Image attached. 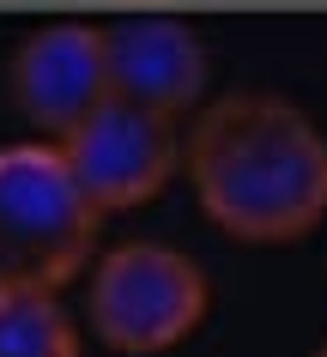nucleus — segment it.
<instances>
[{
    "mask_svg": "<svg viewBox=\"0 0 327 357\" xmlns=\"http://www.w3.org/2000/svg\"><path fill=\"white\" fill-rule=\"evenodd\" d=\"M182 164L200 212L236 243H297L327 218V133L273 91L200 103Z\"/></svg>",
    "mask_w": 327,
    "mask_h": 357,
    "instance_id": "obj_1",
    "label": "nucleus"
},
{
    "mask_svg": "<svg viewBox=\"0 0 327 357\" xmlns=\"http://www.w3.org/2000/svg\"><path fill=\"white\" fill-rule=\"evenodd\" d=\"M103 212L55 139L0 146V291H61L85 273Z\"/></svg>",
    "mask_w": 327,
    "mask_h": 357,
    "instance_id": "obj_2",
    "label": "nucleus"
},
{
    "mask_svg": "<svg viewBox=\"0 0 327 357\" xmlns=\"http://www.w3.org/2000/svg\"><path fill=\"white\" fill-rule=\"evenodd\" d=\"M206 266L170 243H121L91 266V327L121 357H158L206 321Z\"/></svg>",
    "mask_w": 327,
    "mask_h": 357,
    "instance_id": "obj_3",
    "label": "nucleus"
},
{
    "mask_svg": "<svg viewBox=\"0 0 327 357\" xmlns=\"http://www.w3.org/2000/svg\"><path fill=\"white\" fill-rule=\"evenodd\" d=\"M55 146L97 212H128V206H146L182 169V115L146 109L128 97H103Z\"/></svg>",
    "mask_w": 327,
    "mask_h": 357,
    "instance_id": "obj_4",
    "label": "nucleus"
},
{
    "mask_svg": "<svg viewBox=\"0 0 327 357\" xmlns=\"http://www.w3.org/2000/svg\"><path fill=\"white\" fill-rule=\"evenodd\" d=\"M6 91L19 115L37 128V139H67L85 115L109 97V67H103V31L91 24H43L19 43L6 67Z\"/></svg>",
    "mask_w": 327,
    "mask_h": 357,
    "instance_id": "obj_5",
    "label": "nucleus"
},
{
    "mask_svg": "<svg viewBox=\"0 0 327 357\" xmlns=\"http://www.w3.org/2000/svg\"><path fill=\"white\" fill-rule=\"evenodd\" d=\"M103 67H109V97L164 115H182L206 97V49L182 19H164V13L103 24Z\"/></svg>",
    "mask_w": 327,
    "mask_h": 357,
    "instance_id": "obj_6",
    "label": "nucleus"
},
{
    "mask_svg": "<svg viewBox=\"0 0 327 357\" xmlns=\"http://www.w3.org/2000/svg\"><path fill=\"white\" fill-rule=\"evenodd\" d=\"M0 357H79V327L55 291H0Z\"/></svg>",
    "mask_w": 327,
    "mask_h": 357,
    "instance_id": "obj_7",
    "label": "nucleus"
},
{
    "mask_svg": "<svg viewBox=\"0 0 327 357\" xmlns=\"http://www.w3.org/2000/svg\"><path fill=\"white\" fill-rule=\"evenodd\" d=\"M315 357H327V339H321V345H315Z\"/></svg>",
    "mask_w": 327,
    "mask_h": 357,
    "instance_id": "obj_8",
    "label": "nucleus"
}]
</instances>
